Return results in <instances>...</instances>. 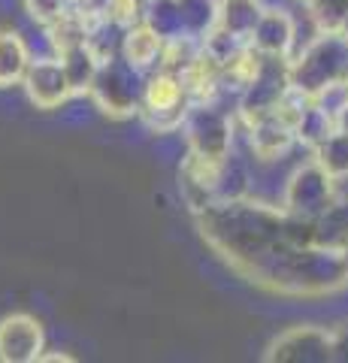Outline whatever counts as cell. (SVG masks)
<instances>
[{"mask_svg": "<svg viewBox=\"0 0 348 363\" xmlns=\"http://www.w3.org/2000/svg\"><path fill=\"white\" fill-rule=\"evenodd\" d=\"M142 21L164 40L182 33L179 13H176V0H142Z\"/></svg>", "mask_w": 348, "mask_h": 363, "instance_id": "cell-22", "label": "cell"}, {"mask_svg": "<svg viewBox=\"0 0 348 363\" xmlns=\"http://www.w3.org/2000/svg\"><path fill=\"white\" fill-rule=\"evenodd\" d=\"M336 255H339V260H342V269H345V279H348V240L342 242V248H339V252H336Z\"/></svg>", "mask_w": 348, "mask_h": 363, "instance_id": "cell-31", "label": "cell"}, {"mask_svg": "<svg viewBox=\"0 0 348 363\" xmlns=\"http://www.w3.org/2000/svg\"><path fill=\"white\" fill-rule=\"evenodd\" d=\"M194 218L200 240L233 272L269 294L315 300L348 285L339 255L312 242V221L282 206L245 194L209 203Z\"/></svg>", "mask_w": 348, "mask_h": 363, "instance_id": "cell-1", "label": "cell"}, {"mask_svg": "<svg viewBox=\"0 0 348 363\" xmlns=\"http://www.w3.org/2000/svg\"><path fill=\"white\" fill-rule=\"evenodd\" d=\"M188 155L200 157L206 164H221L224 157L233 152V109H224L218 100H197L185 112L182 128Z\"/></svg>", "mask_w": 348, "mask_h": 363, "instance_id": "cell-3", "label": "cell"}, {"mask_svg": "<svg viewBox=\"0 0 348 363\" xmlns=\"http://www.w3.org/2000/svg\"><path fill=\"white\" fill-rule=\"evenodd\" d=\"M339 37L348 43V13H345V18H342V25H339Z\"/></svg>", "mask_w": 348, "mask_h": 363, "instance_id": "cell-32", "label": "cell"}, {"mask_svg": "<svg viewBox=\"0 0 348 363\" xmlns=\"http://www.w3.org/2000/svg\"><path fill=\"white\" fill-rule=\"evenodd\" d=\"M336 79H348V43L336 30H318L288 58V82L306 97Z\"/></svg>", "mask_w": 348, "mask_h": 363, "instance_id": "cell-2", "label": "cell"}, {"mask_svg": "<svg viewBox=\"0 0 348 363\" xmlns=\"http://www.w3.org/2000/svg\"><path fill=\"white\" fill-rule=\"evenodd\" d=\"M73 6V0H25V13L30 16V21L37 25H52L55 18H61L67 9Z\"/></svg>", "mask_w": 348, "mask_h": 363, "instance_id": "cell-26", "label": "cell"}, {"mask_svg": "<svg viewBox=\"0 0 348 363\" xmlns=\"http://www.w3.org/2000/svg\"><path fill=\"white\" fill-rule=\"evenodd\" d=\"M218 167L221 164H206L194 155H185L182 167H179V191H182V200L191 206V212H200L209 203H215Z\"/></svg>", "mask_w": 348, "mask_h": 363, "instance_id": "cell-12", "label": "cell"}, {"mask_svg": "<svg viewBox=\"0 0 348 363\" xmlns=\"http://www.w3.org/2000/svg\"><path fill=\"white\" fill-rule=\"evenodd\" d=\"M58 61H61L64 73H67V82H70L73 97L88 94V88H91V82H94V73L100 67V61L91 55V49H88L85 43L73 45V49H67V52L58 55Z\"/></svg>", "mask_w": 348, "mask_h": 363, "instance_id": "cell-16", "label": "cell"}, {"mask_svg": "<svg viewBox=\"0 0 348 363\" xmlns=\"http://www.w3.org/2000/svg\"><path fill=\"white\" fill-rule=\"evenodd\" d=\"M85 30H88V18L76 13L73 6L67 9L61 18H55L52 25H46L49 45L55 49V55L73 49V45H82V43H85Z\"/></svg>", "mask_w": 348, "mask_h": 363, "instance_id": "cell-21", "label": "cell"}, {"mask_svg": "<svg viewBox=\"0 0 348 363\" xmlns=\"http://www.w3.org/2000/svg\"><path fill=\"white\" fill-rule=\"evenodd\" d=\"M21 85H25L28 100L37 109H58L73 97L70 82H67V73L58 58H40V61L30 58Z\"/></svg>", "mask_w": 348, "mask_h": 363, "instance_id": "cell-11", "label": "cell"}, {"mask_svg": "<svg viewBox=\"0 0 348 363\" xmlns=\"http://www.w3.org/2000/svg\"><path fill=\"white\" fill-rule=\"evenodd\" d=\"M191 106V97L182 85L179 73L170 70H149L145 73L142 104L137 116L152 133H176L185 121V112Z\"/></svg>", "mask_w": 348, "mask_h": 363, "instance_id": "cell-5", "label": "cell"}, {"mask_svg": "<svg viewBox=\"0 0 348 363\" xmlns=\"http://www.w3.org/2000/svg\"><path fill=\"white\" fill-rule=\"evenodd\" d=\"M28 64H30L28 43L21 40L18 30L4 28V30H0V88L21 85Z\"/></svg>", "mask_w": 348, "mask_h": 363, "instance_id": "cell-15", "label": "cell"}, {"mask_svg": "<svg viewBox=\"0 0 348 363\" xmlns=\"http://www.w3.org/2000/svg\"><path fill=\"white\" fill-rule=\"evenodd\" d=\"M176 13L182 33L200 40L218 25V0H176Z\"/></svg>", "mask_w": 348, "mask_h": 363, "instance_id": "cell-20", "label": "cell"}, {"mask_svg": "<svg viewBox=\"0 0 348 363\" xmlns=\"http://www.w3.org/2000/svg\"><path fill=\"white\" fill-rule=\"evenodd\" d=\"M142 88H145V73L128 64L121 55L109 61H100L94 82L88 88L94 106L109 118H133L142 104Z\"/></svg>", "mask_w": 348, "mask_h": 363, "instance_id": "cell-4", "label": "cell"}, {"mask_svg": "<svg viewBox=\"0 0 348 363\" xmlns=\"http://www.w3.org/2000/svg\"><path fill=\"white\" fill-rule=\"evenodd\" d=\"M348 240V197H333L312 218V242L327 252H339Z\"/></svg>", "mask_w": 348, "mask_h": 363, "instance_id": "cell-13", "label": "cell"}, {"mask_svg": "<svg viewBox=\"0 0 348 363\" xmlns=\"http://www.w3.org/2000/svg\"><path fill=\"white\" fill-rule=\"evenodd\" d=\"M43 363H73V354H40Z\"/></svg>", "mask_w": 348, "mask_h": 363, "instance_id": "cell-30", "label": "cell"}, {"mask_svg": "<svg viewBox=\"0 0 348 363\" xmlns=\"http://www.w3.org/2000/svg\"><path fill=\"white\" fill-rule=\"evenodd\" d=\"M100 16L109 21H118L121 28H130L137 21H142V0H106Z\"/></svg>", "mask_w": 348, "mask_h": 363, "instance_id": "cell-27", "label": "cell"}, {"mask_svg": "<svg viewBox=\"0 0 348 363\" xmlns=\"http://www.w3.org/2000/svg\"><path fill=\"white\" fill-rule=\"evenodd\" d=\"M336 179H330L318 167L315 157H309L306 164H300L294 173L285 182V194H282V209H288L297 218H315V215L327 206L336 197Z\"/></svg>", "mask_w": 348, "mask_h": 363, "instance_id": "cell-6", "label": "cell"}, {"mask_svg": "<svg viewBox=\"0 0 348 363\" xmlns=\"http://www.w3.org/2000/svg\"><path fill=\"white\" fill-rule=\"evenodd\" d=\"M269 363H327L330 360V330L315 324H300L279 333L269 342Z\"/></svg>", "mask_w": 348, "mask_h": 363, "instance_id": "cell-8", "label": "cell"}, {"mask_svg": "<svg viewBox=\"0 0 348 363\" xmlns=\"http://www.w3.org/2000/svg\"><path fill=\"white\" fill-rule=\"evenodd\" d=\"M245 43H249L257 55H264V58L288 61L291 55L297 52V25H294V18H291L285 9L264 6Z\"/></svg>", "mask_w": 348, "mask_h": 363, "instance_id": "cell-10", "label": "cell"}, {"mask_svg": "<svg viewBox=\"0 0 348 363\" xmlns=\"http://www.w3.org/2000/svg\"><path fill=\"white\" fill-rule=\"evenodd\" d=\"M161 49H164V37H158L145 21H137L125 30V43H121V58L133 64L137 70L149 73L158 67L161 61Z\"/></svg>", "mask_w": 348, "mask_h": 363, "instance_id": "cell-14", "label": "cell"}, {"mask_svg": "<svg viewBox=\"0 0 348 363\" xmlns=\"http://www.w3.org/2000/svg\"><path fill=\"white\" fill-rule=\"evenodd\" d=\"M333 128H336V130H342V133H348V104L342 106V112H339V116L333 118Z\"/></svg>", "mask_w": 348, "mask_h": 363, "instance_id": "cell-29", "label": "cell"}, {"mask_svg": "<svg viewBox=\"0 0 348 363\" xmlns=\"http://www.w3.org/2000/svg\"><path fill=\"white\" fill-rule=\"evenodd\" d=\"M261 9V0H218V28L240 40H249Z\"/></svg>", "mask_w": 348, "mask_h": 363, "instance_id": "cell-18", "label": "cell"}, {"mask_svg": "<svg viewBox=\"0 0 348 363\" xmlns=\"http://www.w3.org/2000/svg\"><path fill=\"white\" fill-rule=\"evenodd\" d=\"M330 360L348 363V324L330 330Z\"/></svg>", "mask_w": 348, "mask_h": 363, "instance_id": "cell-28", "label": "cell"}, {"mask_svg": "<svg viewBox=\"0 0 348 363\" xmlns=\"http://www.w3.org/2000/svg\"><path fill=\"white\" fill-rule=\"evenodd\" d=\"M288 61L282 58H264L261 70L254 73V79L237 94V116L240 121H252L257 116H266L279 106V100L288 94Z\"/></svg>", "mask_w": 348, "mask_h": 363, "instance_id": "cell-7", "label": "cell"}, {"mask_svg": "<svg viewBox=\"0 0 348 363\" xmlns=\"http://www.w3.org/2000/svg\"><path fill=\"white\" fill-rule=\"evenodd\" d=\"M46 348L43 324L28 312L0 318V363H33Z\"/></svg>", "mask_w": 348, "mask_h": 363, "instance_id": "cell-9", "label": "cell"}, {"mask_svg": "<svg viewBox=\"0 0 348 363\" xmlns=\"http://www.w3.org/2000/svg\"><path fill=\"white\" fill-rule=\"evenodd\" d=\"M309 104L318 106L327 118H336L342 112V106L348 104V79H336V82L318 88L315 94H309Z\"/></svg>", "mask_w": 348, "mask_h": 363, "instance_id": "cell-25", "label": "cell"}, {"mask_svg": "<svg viewBox=\"0 0 348 363\" xmlns=\"http://www.w3.org/2000/svg\"><path fill=\"white\" fill-rule=\"evenodd\" d=\"M125 30L118 21H109L103 16L88 18V30H85V45L91 49L97 61H109L121 55V43H125Z\"/></svg>", "mask_w": 348, "mask_h": 363, "instance_id": "cell-17", "label": "cell"}, {"mask_svg": "<svg viewBox=\"0 0 348 363\" xmlns=\"http://www.w3.org/2000/svg\"><path fill=\"white\" fill-rule=\"evenodd\" d=\"M330 130H333V118H327L318 106H312V104H306V109H303V116L297 118V128H294L297 143L306 145V149H315Z\"/></svg>", "mask_w": 348, "mask_h": 363, "instance_id": "cell-23", "label": "cell"}, {"mask_svg": "<svg viewBox=\"0 0 348 363\" xmlns=\"http://www.w3.org/2000/svg\"><path fill=\"white\" fill-rule=\"evenodd\" d=\"M306 9H309V18L315 25V30L339 33V25L348 13V0H306Z\"/></svg>", "mask_w": 348, "mask_h": 363, "instance_id": "cell-24", "label": "cell"}, {"mask_svg": "<svg viewBox=\"0 0 348 363\" xmlns=\"http://www.w3.org/2000/svg\"><path fill=\"white\" fill-rule=\"evenodd\" d=\"M312 157H315L318 167H321L330 179H336V182L348 179V133H342V130L333 128V130L315 145V149H312Z\"/></svg>", "mask_w": 348, "mask_h": 363, "instance_id": "cell-19", "label": "cell"}]
</instances>
